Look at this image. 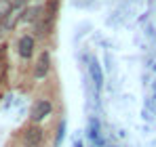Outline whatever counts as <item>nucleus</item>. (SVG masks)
Instances as JSON below:
<instances>
[{
	"instance_id": "obj_1",
	"label": "nucleus",
	"mask_w": 156,
	"mask_h": 147,
	"mask_svg": "<svg viewBox=\"0 0 156 147\" xmlns=\"http://www.w3.org/2000/svg\"><path fill=\"white\" fill-rule=\"evenodd\" d=\"M23 11H26V0L13 2L11 11H9V13H6V17L2 19V27H4V29H13L15 25L21 21V17H23Z\"/></svg>"
},
{
	"instance_id": "obj_3",
	"label": "nucleus",
	"mask_w": 156,
	"mask_h": 147,
	"mask_svg": "<svg viewBox=\"0 0 156 147\" xmlns=\"http://www.w3.org/2000/svg\"><path fill=\"white\" fill-rule=\"evenodd\" d=\"M51 70V57H49V53H42L40 57H38V61H36V67H34V76L38 78V80H42L47 74Z\"/></svg>"
},
{
	"instance_id": "obj_5",
	"label": "nucleus",
	"mask_w": 156,
	"mask_h": 147,
	"mask_svg": "<svg viewBox=\"0 0 156 147\" xmlns=\"http://www.w3.org/2000/svg\"><path fill=\"white\" fill-rule=\"evenodd\" d=\"M42 141V130L38 126H32L26 130V147H40Z\"/></svg>"
},
{
	"instance_id": "obj_2",
	"label": "nucleus",
	"mask_w": 156,
	"mask_h": 147,
	"mask_svg": "<svg viewBox=\"0 0 156 147\" xmlns=\"http://www.w3.org/2000/svg\"><path fill=\"white\" fill-rule=\"evenodd\" d=\"M51 103L47 101V99H40V101H36L34 105H32V109H30V120L34 124H38V122H42L49 114H51Z\"/></svg>"
},
{
	"instance_id": "obj_9",
	"label": "nucleus",
	"mask_w": 156,
	"mask_h": 147,
	"mask_svg": "<svg viewBox=\"0 0 156 147\" xmlns=\"http://www.w3.org/2000/svg\"><path fill=\"white\" fill-rule=\"evenodd\" d=\"M0 36H2V32H0Z\"/></svg>"
},
{
	"instance_id": "obj_8",
	"label": "nucleus",
	"mask_w": 156,
	"mask_h": 147,
	"mask_svg": "<svg viewBox=\"0 0 156 147\" xmlns=\"http://www.w3.org/2000/svg\"><path fill=\"white\" fill-rule=\"evenodd\" d=\"M63 128H66V126L61 124V126H59V132H57V143H59V141L63 139Z\"/></svg>"
},
{
	"instance_id": "obj_4",
	"label": "nucleus",
	"mask_w": 156,
	"mask_h": 147,
	"mask_svg": "<svg viewBox=\"0 0 156 147\" xmlns=\"http://www.w3.org/2000/svg\"><path fill=\"white\" fill-rule=\"evenodd\" d=\"M17 53H19V57L30 59V57L34 55V38H30V36L19 38V42H17Z\"/></svg>"
},
{
	"instance_id": "obj_6",
	"label": "nucleus",
	"mask_w": 156,
	"mask_h": 147,
	"mask_svg": "<svg viewBox=\"0 0 156 147\" xmlns=\"http://www.w3.org/2000/svg\"><path fill=\"white\" fill-rule=\"evenodd\" d=\"M89 72H91V78H93V82H95V88L99 91V88H101V84H104V74H101V67H99V63H97L95 59H91Z\"/></svg>"
},
{
	"instance_id": "obj_7",
	"label": "nucleus",
	"mask_w": 156,
	"mask_h": 147,
	"mask_svg": "<svg viewBox=\"0 0 156 147\" xmlns=\"http://www.w3.org/2000/svg\"><path fill=\"white\" fill-rule=\"evenodd\" d=\"M11 6H13V2H11V0H0V19H4V17H6V13L11 11Z\"/></svg>"
}]
</instances>
